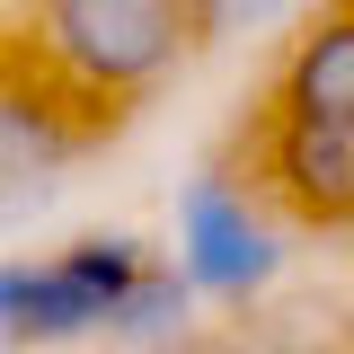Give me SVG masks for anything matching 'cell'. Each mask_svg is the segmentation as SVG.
Here are the masks:
<instances>
[{"instance_id":"cell-1","label":"cell","mask_w":354,"mask_h":354,"mask_svg":"<svg viewBox=\"0 0 354 354\" xmlns=\"http://www.w3.org/2000/svg\"><path fill=\"white\" fill-rule=\"evenodd\" d=\"M195 44L186 0H53L27 18V62L88 115H115L124 97L160 88Z\"/></svg>"},{"instance_id":"cell-2","label":"cell","mask_w":354,"mask_h":354,"mask_svg":"<svg viewBox=\"0 0 354 354\" xmlns=\"http://www.w3.org/2000/svg\"><path fill=\"white\" fill-rule=\"evenodd\" d=\"M169 274L195 292V310H248L283 283V230H274V213L257 204V186L239 169H195L186 186H177V230H169Z\"/></svg>"},{"instance_id":"cell-3","label":"cell","mask_w":354,"mask_h":354,"mask_svg":"<svg viewBox=\"0 0 354 354\" xmlns=\"http://www.w3.org/2000/svg\"><path fill=\"white\" fill-rule=\"evenodd\" d=\"M106 142V115H88L80 97L44 80L18 53H0V230H27L71 195V169Z\"/></svg>"},{"instance_id":"cell-4","label":"cell","mask_w":354,"mask_h":354,"mask_svg":"<svg viewBox=\"0 0 354 354\" xmlns=\"http://www.w3.org/2000/svg\"><path fill=\"white\" fill-rule=\"evenodd\" d=\"M142 266H151L142 230H88V239H71L62 257H44V266L18 257V337H27V354L106 337V319L142 283Z\"/></svg>"},{"instance_id":"cell-5","label":"cell","mask_w":354,"mask_h":354,"mask_svg":"<svg viewBox=\"0 0 354 354\" xmlns=\"http://www.w3.org/2000/svg\"><path fill=\"white\" fill-rule=\"evenodd\" d=\"M248 186L257 204H283L292 221L346 230L354 221V124H274L248 142Z\"/></svg>"},{"instance_id":"cell-6","label":"cell","mask_w":354,"mask_h":354,"mask_svg":"<svg viewBox=\"0 0 354 354\" xmlns=\"http://www.w3.org/2000/svg\"><path fill=\"white\" fill-rule=\"evenodd\" d=\"M266 115L274 124H354V9H328L292 36V53L274 62V88H266Z\"/></svg>"},{"instance_id":"cell-7","label":"cell","mask_w":354,"mask_h":354,"mask_svg":"<svg viewBox=\"0 0 354 354\" xmlns=\"http://www.w3.org/2000/svg\"><path fill=\"white\" fill-rule=\"evenodd\" d=\"M106 346H115V354H195V292L169 274V257H151L142 283L115 301Z\"/></svg>"},{"instance_id":"cell-8","label":"cell","mask_w":354,"mask_h":354,"mask_svg":"<svg viewBox=\"0 0 354 354\" xmlns=\"http://www.w3.org/2000/svg\"><path fill=\"white\" fill-rule=\"evenodd\" d=\"M221 354H354V328H346V310H328V301L248 310V319L221 337Z\"/></svg>"},{"instance_id":"cell-9","label":"cell","mask_w":354,"mask_h":354,"mask_svg":"<svg viewBox=\"0 0 354 354\" xmlns=\"http://www.w3.org/2000/svg\"><path fill=\"white\" fill-rule=\"evenodd\" d=\"M0 354H27V337H18V257H0Z\"/></svg>"}]
</instances>
